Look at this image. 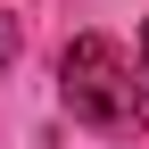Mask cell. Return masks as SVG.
<instances>
[{"label":"cell","mask_w":149,"mask_h":149,"mask_svg":"<svg viewBox=\"0 0 149 149\" xmlns=\"http://www.w3.org/2000/svg\"><path fill=\"white\" fill-rule=\"evenodd\" d=\"M58 100L74 124H100V133H124L141 116V66L124 58L108 33H74L58 50Z\"/></svg>","instance_id":"cell-1"},{"label":"cell","mask_w":149,"mask_h":149,"mask_svg":"<svg viewBox=\"0 0 149 149\" xmlns=\"http://www.w3.org/2000/svg\"><path fill=\"white\" fill-rule=\"evenodd\" d=\"M8 66H17V25L0 17V74H8Z\"/></svg>","instance_id":"cell-2"},{"label":"cell","mask_w":149,"mask_h":149,"mask_svg":"<svg viewBox=\"0 0 149 149\" xmlns=\"http://www.w3.org/2000/svg\"><path fill=\"white\" fill-rule=\"evenodd\" d=\"M141 83H149V17H141Z\"/></svg>","instance_id":"cell-3"}]
</instances>
